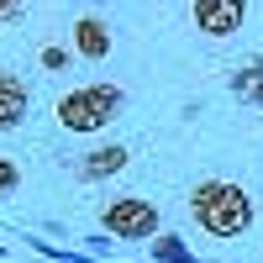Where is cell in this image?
Instances as JSON below:
<instances>
[{
    "mask_svg": "<svg viewBox=\"0 0 263 263\" xmlns=\"http://www.w3.org/2000/svg\"><path fill=\"white\" fill-rule=\"evenodd\" d=\"M190 216L211 237H242L253 227V195L232 179H200L190 190Z\"/></svg>",
    "mask_w": 263,
    "mask_h": 263,
    "instance_id": "1",
    "label": "cell"
},
{
    "mask_svg": "<svg viewBox=\"0 0 263 263\" xmlns=\"http://www.w3.org/2000/svg\"><path fill=\"white\" fill-rule=\"evenodd\" d=\"M121 105H126L121 84H79V90L58 95L53 116H58L63 132H100V126H111L121 116Z\"/></svg>",
    "mask_w": 263,
    "mask_h": 263,
    "instance_id": "2",
    "label": "cell"
},
{
    "mask_svg": "<svg viewBox=\"0 0 263 263\" xmlns=\"http://www.w3.org/2000/svg\"><path fill=\"white\" fill-rule=\"evenodd\" d=\"M100 227L116 242H147V237H158V205L142 195H116L100 205Z\"/></svg>",
    "mask_w": 263,
    "mask_h": 263,
    "instance_id": "3",
    "label": "cell"
},
{
    "mask_svg": "<svg viewBox=\"0 0 263 263\" xmlns=\"http://www.w3.org/2000/svg\"><path fill=\"white\" fill-rule=\"evenodd\" d=\"M242 16H248L242 0H195V6H190L195 32H205V37H232V32H242Z\"/></svg>",
    "mask_w": 263,
    "mask_h": 263,
    "instance_id": "4",
    "label": "cell"
},
{
    "mask_svg": "<svg viewBox=\"0 0 263 263\" xmlns=\"http://www.w3.org/2000/svg\"><path fill=\"white\" fill-rule=\"evenodd\" d=\"M27 111H32L27 79L11 74V69H0V132H16L21 121H27Z\"/></svg>",
    "mask_w": 263,
    "mask_h": 263,
    "instance_id": "5",
    "label": "cell"
},
{
    "mask_svg": "<svg viewBox=\"0 0 263 263\" xmlns=\"http://www.w3.org/2000/svg\"><path fill=\"white\" fill-rule=\"evenodd\" d=\"M111 48H116V37H111V27H105L100 16H79L74 21V53L79 58L100 63V58H111Z\"/></svg>",
    "mask_w": 263,
    "mask_h": 263,
    "instance_id": "6",
    "label": "cell"
},
{
    "mask_svg": "<svg viewBox=\"0 0 263 263\" xmlns=\"http://www.w3.org/2000/svg\"><path fill=\"white\" fill-rule=\"evenodd\" d=\"M132 163V153L121 147V142H105V147H95V153H84V158H79V179H111V174H121Z\"/></svg>",
    "mask_w": 263,
    "mask_h": 263,
    "instance_id": "7",
    "label": "cell"
},
{
    "mask_svg": "<svg viewBox=\"0 0 263 263\" xmlns=\"http://www.w3.org/2000/svg\"><path fill=\"white\" fill-rule=\"evenodd\" d=\"M232 95L253 100L258 111H263V63H248V69H237V74H232Z\"/></svg>",
    "mask_w": 263,
    "mask_h": 263,
    "instance_id": "8",
    "label": "cell"
},
{
    "mask_svg": "<svg viewBox=\"0 0 263 263\" xmlns=\"http://www.w3.org/2000/svg\"><path fill=\"white\" fill-rule=\"evenodd\" d=\"M153 263H195V253L179 237H158V242H153Z\"/></svg>",
    "mask_w": 263,
    "mask_h": 263,
    "instance_id": "9",
    "label": "cell"
},
{
    "mask_svg": "<svg viewBox=\"0 0 263 263\" xmlns=\"http://www.w3.org/2000/svg\"><path fill=\"white\" fill-rule=\"evenodd\" d=\"M69 63H74V48H58V42L42 48V69H48V74H63Z\"/></svg>",
    "mask_w": 263,
    "mask_h": 263,
    "instance_id": "10",
    "label": "cell"
},
{
    "mask_svg": "<svg viewBox=\"0 0 263 263\" xmlns=\"http://www.w3.org/2000/svg\"><path fill=\"white\" fill-rule=\"evenodd\" d=\"M16 184H21V168L11 158H0V195H16Z\"/></svg>",
    "mask_w": 263,
    "mask_h": 263,
    "instance_id": "11",
    "label": "cell"
},
{
    "mask_svg": "<svg viewBox=\"0 0 263 263\" xmlns=\"http://www.w3.org/2000/svg\"><path fill=\"white\" fill-rule=\"evenodd\" d=\"M0 21H21V6H11V0H0Z\"/></svg>",
    "mask_w": 263,
    "mask_h": 263,
    "instance_id": "12",
    "label": "cell"
}]
</instances>
